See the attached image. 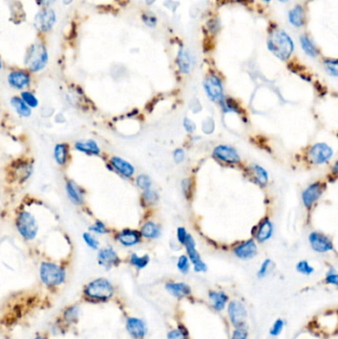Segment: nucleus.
I'll return each instance as SVG.
<instances>
[{
	"label": "nucleus",
	"mask_w": 338,
	"mask_h": 339,
	"mask_svg": "<svg viewBox=\"0 0 338 339\" xmlns=\"http://www.w3.org/2000/svg\"><path fill=\"white\" fill-rule=\"evenodd\" d=\"M48 62L49 53L44 42L37 40L26 49L24 66L29 73H35L43 71L47 67Z\"/></svg>",
	"instance_id": "1"
},
{
	"label": "nucleus",
	"mask_w": 338,
	"mask_h": 339,
	"mask_svg": "<svg viewBox=\"0 0 338 339\" xmlns=\"http://www.w3.org/2000/svg\"><path fill=\"white\" fill-rule=\"evenodd\" d=\"M267 46L270 52L282 61L288 60L294 49L291 38L281 29H274L271 31L267 41Z\"/></svg>",
	"instance_id": "2"
},
{
	"label": "nucleus",
	"mask_w": 338,
	"mask_h": 339,
	"mask_svg": "<svg viewBox=\"0 0 338 339\" xmlns=\"http://www.w3.org/2000/svg\"><path fill=\"white\" fill-rule=\"evenodd\" d=\"M113 292V286L104 278H98L90 282L83 289V294L88 300L98 302L109 300Z\"/></svg>",
	"instance_id": "3"
},
{
	"label": "nucleus",
	"mask_w": 338,
	"mask_h": 339,
	"mask_svg": "<svg viewBox=\"0 0 338 339\" xmlns=\"http://www.w3.org/2000/svg\"><path fill=\"white\" fill-rule=\"evenodd\" d=\"M16 228L19 234L28 241L34 240L38 234L39 226L35 217L28 210H21L16 217Z\"/></svg>",
	"instance_id": "4"
},
{
	"label": "nucleus",
	"mask_w": 338,
	"mask_h": 339,
	"mask_svg": "<svg viewBox=\"0 0 338 339\" xmlns=\"http://www.w3.org/2000/svg\"><path fill=\"white\" fill-rule=\"evenodd\" d=\"M40 278L48 287H57L66 280V271L63 267L52 262H43L40 266Z\"/></svg>",
	"instance_id": "5"
},
{
	"label": "nucleus",
	"mask_w": 338,
	"mask_h": 339,
	"mask_svg": "<svg viewBox=\"0 0 338 339\" xmlns=\"http://www.w3.org/2000/svg\"><path fill=\"white\" fill-rule=\"evenodd\" d=\"M34 163L28 159H17L13 161L8 170V177L11 182L23 184L32 175Z\"/></svg>",
	"instance_id": "6"
},
{
	"label": "nucleus",
	"mask_w": 338,
	"mask_h": 339,
	"mask_svg": "<svg viewBox=\"0 0 338 339\" xmlns=\"http://www.w3.org/2000/svg\"><path fill=\"white\" fill-rule=\"evenodd\" d=\"M56 23L57 14L52 7L40 8L34 17V27L41 34L51 32Z\"/></svg>",
	"instance_id": "7"
},
{
	"label": "nucleus",
	"mask_w": 338,
	"mask_h": 339,
	"mask_svg": "<svg viewBox=\"0 0 338 339\" xmlns=\"http://www.w3.org/2000/svg\"><path fill=\"white\" fill-rule=\"evenodd\" d=\"M31 80V73H29L26 69L12 70L7 75V81L9 86L19 91L27 89L30 86Z\"/></svg>",
	"instance_id": "8"
},
{
	"label": "nucleus",
	"mask_w": 338,
	"mask_h": 339,
	"mask_svg": "<svg viewBox=\"0 0 338 339\" xmlns=\"http://www.w3.org/2000/svg\"><path fill=\"white\" fill-rule=\"evenodd\" d=\"M204 89L208 97L213 101H220L223 98L222 83L216 74H209L204 80Z\"/></svg>",
	"instance_id": "9"
},
{
	"label": "nucleus",
	"mask_w": 338,
	"mask_h": 339,
	"mask_svg": "<svg viewBox=\"0 0 338 339\" xmlns=\"http://www.w3.org/2000/svg\"><path fill=\"white\" fill-rule=\"evenodd\" d=\"M228 315L234 326L243 327L247 318V311L242 303L232 301L228 305Z\"/></svg>",
	"instance_id": "10"
},
{
	"label": "nucleus",
	"mask_w": 338,
	"mask_h": 339,
	"mask_svg": "<svg viewBox=\"0 0 338 339\" xmlns=\"http://www.w3.org/2000/svg\"><path fill=\"white\" fill-rule=\"evenodd\" d=\"M332 154V149L329 146L324 143H318L312 147L310 151V158L314 164H322L328 161Z\"/></svg>",
	"instance_id": "11"
},
{
	"label": "nucleus",
	"mask_w": 338,
	"mask_h": 339,
	"mask_svg": "<svg viewBox=\"0 0 338 339\" xmlns=\"http://www.w3.org/2000/svg\"><path fill=\"white\" fill-rule=\"evenodd\" d=\"M97 261L100 266L107 270L114 266H117L120 263V259L117 255V253L110 247L102 248L99 250L97 255Z\"/></svg>",
	"instance_id": "12"
},
{
	"label": "nucleus",
	"mask_w": 338,
	"mask_h": 339,
	"mask_svg": "<svg viewBox=\"0 0 338 339\" xmlns=\"http://www.w3.org/2000/svg\"><path fill=\"white\" fill-rule=\"evenodd\" d=\"M185 245L187 247L189 257H190L191 261L193 262V264L194 266V270L196 272H204V271H206V265L201 261L197 251L195 250V243H194L193 238L192 237V235L188 234V236L186 238V241H185Z\"/></svg>",
	"instance_id": "13"
},
{
	"label": "nucleus",
	"mask_w": 338,
	"mask_h": 339,
	"mask_svg": "<svg viewBox=\"0 0 338 339\" xmlns=\"http://www.w3.org/2000/svg\"><path fill=\"white\" fill-rule=\"evenodd\" d=\"M214 155L218 160H221V161H223L225 163H229V164L238 163L240 161V157L237 154V152L235 151V149H233L229 146H225V145L217 146L214 151Z\"/></svg>",
	"instance_id": "14"
},
{
	"label": "nucleus",
	"mask_w": 338,
	"mask_h": 339,
	"mask_svg": "<svg viewBox=\"0 0 338 339\" xmlns=\"http://www.w3.org/2000/svg\"><path fill=\"white\" fill-rule=\"evenodd\" d=\"M310 242L314 250L317 252H327L333 249V245L331 241L323 234L317 233V232H313L310 235Z\"/></svg>",
	"instance_id": "15"
},
{
	"label": "nucleus",
	"mask_w": 338,
	"mask_h": 339,
	"mask_svg": "<svg viewBox=\"0 0 338 339\" xmlns=\"http://www.w3.org/2000/svg\"><path fill=\"white\" fill-rule=\"evenodd\" d=\"M234 253L235 255L240 259H244V260L251 259L256 255L257 246L253 240H248L240 244L239 246H237L234 249Z\"/></svg>",
	"instance_id": "16"
},
{
	"label": "nucleus",
	"mask_w": 338,
	"mask_h": 339,
	"mask_svg": "<svg viewBox=\"0 0 338 339\" xmlns=\"http://www.w3.org/2000/svg\"><path fill=\"white\" fill-rule=\"evenodd\" d=\"M66 192L72 203L75 205H82L84 203V194L81 192V189L72 180L67 181Z\"/></svg>",
	"instance_id": "17"
},
{
	"label": "nucleus",
	"mask_w": 338,
	"mask_h": 339,
	"mask_svg": "<svg viewBox=\"0 0 338 339\" xmlns=\"http://www.w3.org/2000/svg\"><path fill=\"white\" fill-rule=\"evenodd\" d=\"M126 328L127 331L134 338H142L146 335L147 328L143 320L136 317H129L126 321Z\"/></svg>",
	"instance_id": "18"
},
{
	"label": "nucleus",
	"mask_w": 338,
	"mask_h": 339,
	"mask_svg": "<svg viewBox=\"0 0 338 339\" xmlns=\"http://www.w3.org/2000/svg\"><path fill=\"white\" fill-rule=\"evenodd\" d=\"M110 164L116 171L125 178H130L134 174V167L127 161H125L119 157H112Z\"/></svg>",
	"instance_id": "19"
},
{
	"label": "nucleus",
	"mask_w": 338,
	"mask_h": 339,
	"mask_svg": "<svg viewBox=\"0 0 338 339\" xmlns=\"http://www.w3.org/2000/svg\"><path fill=\"white\" fill-rule=\"evenodd\" d=\"M74 149L78 152L84 153L91 156H98L100 154V148L97 141L93 139L89 140H79L74 143Z\"/></svg>",
	"instance_id": "20"
},
{
	"label": "nucleus",
	"mask_w": 338,
	"mask_h": 339,
	"mask_svg": "<svg viewBox=\"0 0 338 339\" xmlns=\"http://www.w3.org/2000/svg\"><path fill=\"white\" fill-rule=\"evenodd\" d=\"M306 12L302 5L298 4L289 11V22L297 28H301L306 24Z\"/></svg>",
	"instance_id": "21"
},
{
	"label": "nucleus",
	"mask_w": 338,
	"mask_h": 339,
	"mask_svg": "<svg viewBox=\"0 0 338 339\" xmlns=\"http://www.w3.org/2000/svg\"><path fill=\"white\" fill-rule=\"evenodd\" d=\"M322 194V187L320 184H313L311 185L303 194V200L307 207H311L314 201L318 199V197Z\"/></svg>",
	"instance_id": "22"
},
{
	"label": "nucleus",
	"mask_w": 338,
	"mask_h": 339,
	"mask_svg": "<svg viewBox=\"0 0 338 339\" xmlns=\"http://www.w3.org/2000/svg\"><path fill=\"white\" fill-rule=\"evenodd\" d=\"M117 240L124 246H133L140 242L141 234L138 231L131 230V229H125L120 231L117 236Z\"/></svg>",
	"instance_id": "23"
},
{
	"label": "nucleus",
	"mask_w": 338,
	"mask_h": 339,
	"mask_svg": "<svg viewBox=\"0 0 338 339\" xmlns=\"http://www.w3.org/2000/svg\"><path fill=\"white\" fill-rule=\"evenodd\" d=\"M54 158L59 166H66L70 158V147L67 143H59L54 148Z\"/></svg>",
	"instance_id": "24"
},
{
	"label": "nucleus",
	"mask_w": 338,
	"mask_h": 339,
	"mask_svg": "<svg viewBox=\"0 0 338 339\" xmlns=\"http://www.w3.org/2000/svg\"><path fill=\"white\" fill-rule=\"evenodd\" d=\"M177 64L179 67V70L183 73H189L192 69V58L190 54L184 49L181 48L178 52L177 56Z\"/></svg>",
	"instance_id": "25"
},
{
	"label": "nucleus",
	"mask_w": 338,
	"mask_h": 339,
	"mask_svg": "<svg viewBox=\"0 0 338 339\" xmlns=\"http://www.w3.org/2000/svg\"><path fill=\"white\" fill-rule=\"evenodd\" d=\"M168 291L178 298H183L191 293V288L184 283H169L166 286Z\"/></svg>",
	"instance_id": "26"
},
{
	"label": "nucleus",
	"mask_w": 338,
	"mask_h": 339,
	"mask_svg": "<svg viewBox=\"0 0 338 339\" xmlns=\"http://www.w3.org/2000/svg\"><path fill=\"white\" fill-rule=\"evenodd\" d=\"M10 103L19 116L29 117L32 114L31 108L21 99L20 97H13L10 100Z\"/></svg>",
	"instance_id": "27"
},
{
	"label": "nucleus",
	"mask_w": 338,
	"mask_h": 339,
	"mask_svg": "<svg viewBox=\"0 0 338 339\" xmlns=\"http://www.w3.org/2000/svg\"><path fill=\"white\" fill-rule=\"evenodd\" d=\"M209 299L217 311H222L228 301V296L222 291H210Z\"/></svg>",
	"instance_id": "28"
},
{
	"label": "nucleus",
	"mask_w": 338,
	"mask_h": 339,
	"mask_svg": "<svg viewBox=\"0 0 338 339\" xmlns=\"http://www.w3.org/2000/svg\"><path fill=\"white\" fill-rule=\"evenodd\" d=\"M301 45L304 52L308 56L312 58H315L318 56V49L314 45V41L307 34H304L301 36Z\"/></svg>",
	"instance_id": "29"
},
{
	"label": "nucleus",
	"mask_w": 338,
	"mask_h": 339,
	"mask_svg": "<svg viewBox=\"0 0 338 339\" xmlns=\"http://www.w3.org/2000/svg\"><path fill=\"white\" fill-rule=\"evenodd\" d=\"M273 232V225L270 222L269 219H265L260 226L258 227V231L256 233V238L258 239V241L260 242H264L267 239H269L272 235Z\"/></svg>",
	"instance_id": "30"
},
{
	"label": "nucleus",
	"mask_w": 338,
	"mask_h": 339,
	"mask_svg": "<svg viewBox=\"0 0 338 339\" xmlns=\"http://www.w3.org/2000/svg\"><path fill=\"white\" fill-rule=\"evenodd\" d=\"M160 232V227L153 222H147L141 229V234L147 238H157Z\"/></svg>",
	"instance_id": "31"
},
{
	"label": "nucleus",
	"mask_w": 338,
	"mask_h": 339,
	"mask_svg": "<svg viewBox=\"0 0 338 339\" xmlns=\"http://www.w3.org/2000/svg\"><path fill=\"white\" fill-rule=\"evenodd\" d=\"M253 172H254L258 184H260L262 187H265L268 183V174L265 170L258 165H254L253 166Z\"/></svg>",
	"instance_id": "32"
},
{
	"label": "nucleus",
	"mask_w": 338,
	"mask_h": 339,
	"mask_svg": "<svg viewBox=\"0 0 338 339\" xmlns=\"http://www.w3.org/2000/svg\"><path fill=\"white\" fill-rule=\"evenodd\" d=\"M20 97L31 109L36 108L39 105V100L37 97L29 91H23L20 95Z\"/></svg>",
	"instance_id": "33"
},
{
	"label": "nucleus",
	"mask_w": 338,
	"mask_h": 339,
	"mask_svg": "<svg viewBox=\"0 0 338 339\" xmlns=\"http://www.w3.org/2000/svg\"><path fill=\"white\" fill-rule=\"evenodd\" d=\"M130 263L137 267L138 269H143L145 268L148 263H149V256L148 255H145V256H142V257H139L138 255H136V254H132L131 255V258H130Z\"/></svg>",
	"instance_id": "34"
},
{
	"label": "nucleus",
	"mask_w": 338,
	"mask_h": 339,
	"mask_svg": "<svg viewBox=\"0 0 338 339\" xmlns=\"http://www.w3.org/2000/svg\"><path fill=\"white\" fill-rule=\"evenodd\" d=\"M78 316V309L73 306L66 309L64 311V319L68 323H72L77 319Z\"/></svg>",
	"instance_id": "35"
},
{
	"label": "nucleus",
	"mask_w": 338,
	"mask_h": 339,
	"mask_svg": "<svg viewBox=\"0 0 338 339\" xmlns=\"http://www.w3.org/2000/svg\"><path fill=\"white\" fill-rule=\"evenodd\" d=\"M82 238H83L84 243H86L90 248H92L93 250H97L98 249L99 242L91 232H84L82 234Z\"/></svg>",
	"instance_id": "36"
},
{
	"label": "nucleus",
	"mask_w": 338,
	"mask_h": 339,
	"mask_svg": "<svg viewBox=\"0 0 338 339\" xmlns=\"http://www.w3.org/2000/svg\"><path fill=\"white\" fill-rule=\"evenodd\" d=\"M337 64H338V61L336 59H326V60H324L325 70L332 76H337V74H338Z\"/></svg>",
	"instance_id": "37"
},
{
	"label": "nucleus",
	"mask_w": 338,
	"mask_h": 339,
	"mask_svg": "<svg viewBox=\"0 0 338 339\" xmlns=\"http://www.w3.org/2000/svg\"><path fill=\"white\" fill-rule=\"evenodd\" d=\"M188 331L185 327L179 326L177 329L171 330L168 333V339H187Z\"/></svg>",
	"instance_id": "38"
},
{
	"label": "nucleus",
	"mask_w": 338,
	"mask_h": 339,
	"mask_svg": "<svg viewBox=\"0 0 338 339\" xmlns=\"http://www.w3.org/2000/svg\"><path fill=\"white\" fill-rule=\"evenodd\" d=\"M222 105V108L224 109V111H234V112H239V107L237 106V104L235 103L234 100H232L231 98H222L219 101Z\"/></svg>",
	"instance_id": "39"
},
{
	"label": "nucleus",
	"mask_w": 338,
	"mask_h": 339,
	"mask_svg": "<svg viewBox=\"0 0 338 339\" xmlns=\"http://www.w3.org/2000/svg\"><path fill=\"white\" fill-rule=\"evenodd\" d=\"M89 230L91 232H94V233H97V234H106L108 232V229L106 228V225L100 221V220H97L95 222V224H93L92 226L89 227Z\"/></svg>",
	"instance_id": "40"
},
{
	"label": "nucleus",
	"mask_w": 338,
	"mask_h": 339,
	"mask_svg": "<svg viewBox=\"0 0 338 339\" xmlns=\"http://www.w3.org/2000/svg\"><path fill=\"white\" fill-rule=\"evenodd\" d=\"M137 186L139 187V188H141V189H143V190H149L150 189V187H151V184H152V182H151V180H150V178L148 177V176H146V175H141V176H139L138 178H137Z\"/></svg>",
	"instance_id": "41"
},
{
	"label": "nucleus",
	"mask_w": 338,
	"mask_h": 339,
	"mask_svg": "<svg viewBox=\"0 0 338 339\" xmlns=\"http://www.w3.org/2000/svg\"><path fill=\"white\" fill-rule=\"evenodd\" d=\"M297 270L304 275H310L314 272V268L310 266V264L307 261H301L300 263H298Z\"/></svg>",
	"instance_id": "42"
},
{
	"label": "nucleus",
	"mask_w": 338,
	"mask_h": 339,
	"mask_svg": "<svg viewBox=\"0 0 338 339\" xmlns=\"http://www.w3.org/2000/svg\"><path fill=\"white\" fill-rule=\"evenodd\" d=\"M142 21L144 24L150 28H154L157 25V18L150 13H144L142 14Z\"/></svg>",
	"instance_id": "43"
},
{
	"label": "nucleus",
	"mask_w": 338,
	"mask_h": 339,
	"mask_svg": "<svg viewBox=\"0 0 338 339\" xmlns=\"http://www.w3.org/2000/svg\"><path fill=\"white\" fill-rule=\"evenodd\" d=\"M177 266H178V269H179L182 273H184V274L188 273V272H189V268H190L188 257L185 256V255L181 256V257L179 258V261H178Z\"/></svg>",
	"instance_id": "44"
},
{
	"label": "nucleus",
	"mask_w": 338,
	"mask_h": 339,
	"mask_svg": "<svg viewBox=\"0 0 338 339\" xmlns=\"http://www.w3.org/2000/svg\"><path fill=\"white\" fill-rule=\"evenodd\" d=\"M284 327V321L282 319H278L275 321V323L273 324V327L270 331V334L273 336H277L281 333V331L283 330Z\"/></svg>",
	"instance_id": "45"
},
{
	"label": "nucleus",
	"mask_w": 338,
	"mask_h": 339,
	"mask_svg": "<svg viewBox=\"0 0 338 339\" xmlns=\"http://www.w3.org/2000/svg\"><path fill=\"white\" fill-rule=\"evenodd\" d=\"M248 332L244 327H237L233 334H232V339H247Z\"/></svg>",
	"instance_id": "46"
},
{
	"label": "nucleus",
	"mask_w": 338,
	"mask_h": 339,
	"mask_svg": "<svg viewBox=\"0 0 338 339\" xmlns=\"http://www.w3.org/2000/svg\"><path fill=\"white\" fill-rule=\"evenodd\" d=\"M206 26L210 33H217L219 30V22L217 19H210L207 22Z\"/></svg>",
	"instance_id": "47"
},
{
	"label": "nucleus",
	"mask_w": 338,
	"mask_h": 339,
	"mask_svg": "<svg viewBox=\"0 0 338 339\" xmlns=\"http://www.w3.org/2000/svg\"><path fill=\"white\" fill-rule=\"evenodd\" d=\"M325 280H326V283L334 285V286H337V284H338V276L335 273V271H333V270L328 272V274L326 275Z\"/></svg>",
	"instance_id": "48"
},
{
	"label": "nucleus",
	"mask_w": 338,
	"mask_h": 339,
	"mask_svg": "<svg viewBox=\"0 0 338 339\" xmlns=\"http://www.w3.org/2000/svg\"><path fill=\"white\" fill-rule=\"evenodd\" d=\"M56 1L57 0H36V3L40 8H47L52 7Z\"/></svg>",
	"instance_id": "49"
},
{
	"label": "nucleus",
	"mask_w": 338,
	"mask_h": 339,
	"mask_svg": "<svg viewBox=\"0 0 338 339\" xmlns=\"http://www.w3.org/2000/svg\"><path fill=\"white\" fill-rule=\"evenodd\" d=\"M270 265H271V260H265L264 261V263L262 264V266H261V268H260V270H259V272H258V277H260V278H263L266 274H267V272H268V270H269V267H270Z\"/></svg>",
	"instance_id": "50"
},
{
	"label": "nucleus",
	"mask_w": 338,
	"mask_h": 339,
	"mask_svg": "<svg viewBox=\"0 0 338 339\" xmlns=\"http://www.w3.org/2000/svg\"><path fill=\"white\" fill-rule=\"evenodd\" d=\"M144 199L147 202H154L157 199V194L153 191H151L150 189L146 190L145 194H144Z\"/></svg>",
	"instance_id": "51"
},
{
	"label": "nucleus",
	"mask_w": 338,
	"mask_h": 339,
	"mask_svg": "<svg viewBox=\"0 0 338 339\" xmlns=\"http://www.w3.org/2000/svg\"><path fill=\"white\" fill-rule=\"evenodd\" d=\"M184 126H185L186 130H187L188 132H190V133L193 132L194 129H195V124H194L191 119H189V118H186V119H185Z\"/></svg>",
	"instance_id": "52"
},
{
	"label": "nucleus",
	"mask_w": 338,
	"mask_h": 339,
	"mask_svg": "<svg viewBox=\"0 0 338 339\" xmlns=\"http://www.w3.org/2000/svg\"><path fill=\"white\" fill-rule=\"evenodd\" d=\"M174 159L177 163H181L185 159V152L182 149H177L174 153Z\"/></svg>",
	"instance_id": "53"
},
{
	"label": "nucleus",
	"mask_w": 338,
	"mask_h": 339,
	"mask_svg": "<svg viewBox=\"0 0 338 339\" xmlns=\"http://www.w3.org/2000/svg\"><path fill=\"white\" fill-rule=\"evenodd\" d=\"M187 236H188V233H187L185 228H183V227L178 228V239L182 244H185Z\"/></svg>",
	"instance_id": "54"
},
{
	"label": "nucleus",
	"mask_w": 338,
	"mask_h": 339,
	"mask_svg": "<svg viewBox=\"0 0 338 339\" xmlns=\"http://www.w3.org/2000/svg\"><path fill=\"white\" fill-rule=\"evenodd\" d=\"M183 189H184L185 194L188 196V194L191 193V182H190V180H185L183 182Z\"/></svg>",
	"instance_id": "55"
},
{
	"label": "nucleus",
	"mask_w": 338,
	"mask_h": 339,
	"mask_svg": "<svg viewBox=\"0 0 338 339\" xmlns=\"http://www.w3.org/2000/svg\"><path fill=\"white\" fill-rule=\"evenodd\" d=\"M72 1H73V0H63V4L66 5V6H68V5L72 4Z\"/></svg>",
	"instance_id": "56"
},
{
	"label": "nucleus",
	"mask_w": 338,
	"mask_h": 339,
	"mask_svg": "<svg viewBox=\"0 0 338 339\" xmlns=\"http://www.w3.org/2000/svg\"><path fill=\"white\" fill-rule=\"evenodd\" d=\"M145 1H146V3H147L148 5H151L154 1H156V0H145Z\"/></svg>",
	"instance_id": "57"
},
{
	"label": "nucleus",
	"mask_w": 338,
	"mask_h": 339,
	"mask_svg": "<svg viewBox=\"0 0 338 339\" xmlns=\"http://www.w3.org/2000/svg\"><path fill=\"white\" fill-rule=\"evenodd\" d=\"M263 1H265V2H270L271 0H263ZM279 1H281V2H288L289 0H279Z\"/></svg>",
	"instance_id": "58"
},
{
	"label": "nucleus",
	"mask_w": 338,
	"mask_h": 339,
	"mask_svg": "<svg viewBox=\"0 0 338 339\" xmlns=\"http://www.w3.org/2000/svg\"><path fill=\"white\" fill-rule=\"evenodd\" d=\"M2 67H3V64H2V60H1V57H0V71L2 70Z\"/></svg>",
	"instance_id": "59"
},
{
	"label": "nucleus",
	"mask_w": 338,
	"mask_h": 339,
	"mask_svg": "<svg viewBox=\"0 0 338 339\" xmlns=\"http://www.w3.org/2000/svg\"><path fill=\"white\" fill-rule=\"evenodd\" d=\"M34 339H47V338L44 337V336H37V337L34 338Z\"/></svg>",
	"instance_id": "60"
}]
</instances>
